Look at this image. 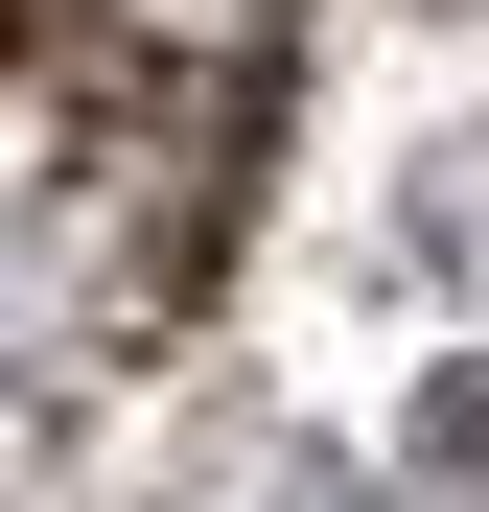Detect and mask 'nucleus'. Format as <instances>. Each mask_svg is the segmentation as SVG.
Listing matches in <instances>:
<instances>
[{"label": "nucleus", "instance_id": "obj_2", "mask_svg": "<svg viewBox=\"0 0 489 512\" xmlns=\"http://www.w3.org/2000/svg\"><path fill=\"white\" fill-rule=\"evenodd\" d=\"M396 256H420V280H466V303H489V140H443L420 187H396Z\"/></svg>", "mask_w": 489, "mask_h": 512}, {"label": "nucleus", "instance_id": "obj_3", "mask_svg": "<svg viewBox=\"0 0 489 512\" xmlns=\"http://www.w3.org/2000/svg\"><path fill=\"white\" fill-rule=\"evenodd\" d=\"M187 512H373V489H350V466H326V443H233V466H210Z\"/></svg>", "mask_w": 489, "mask_h": 512}, {"label": "nucleus", "instance_id": "obj_4", "mask_svg": "<svg viewBox=\"0 0 489 512\" xmlns=\"http://www.w3.org/2000/svg\"><path fill=\"white\" fill-rule=\"evenodd\" d=\"M420 512H489V373L420 396Z\"/></svg>", "mask_w": 489, "mask_h": 512}, {"label": "nucleus", "instance_id": "obj_1", "mask_svg": "<svg viewBox=\"0 0 489 512\" xmlns=\"http://www.w3.org/2000/svg\"><path fill=\"white\" fill-rule=\"evenodd\" d=\"M303 117V0H0V466L210 303Z\"/></svg>", "mask_w": 489, "mask_h": 512}]
</instances>
